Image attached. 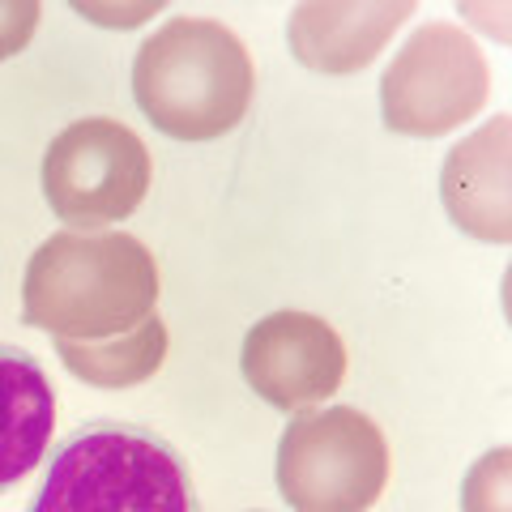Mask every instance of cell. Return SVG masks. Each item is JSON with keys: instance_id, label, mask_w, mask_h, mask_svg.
Instances as JSON below:
<instances>
[{"instance_id": "4fadbf2b", "label": "cell", "mask_w": 512, "mask_h": 512, "mask_svg": "<svg viewBox=\"0 0 512 512\" xmlns=\"http://www.w3.org/2000/svg\"><path fill=\"white\" fill-rule=\"evenodd\" d=\"M39 0H0V60L26 52L39 26Z\"/></svg>"}, {"instance_id": "52a82bcc", "label": "cell", "mask_w": 512, "mask_h": 512, "mask_svg": "<svg viewBox=\"0 0 512 512\" xmlns=\"http://www.w3.org/2000/svg\"><path fill=\"white\" fill-rule=\"evenodd\" d=\"M248 389L274 410L325 406L346 380V342L329 320L312 312H269L248 329L239 350Z\"/></svg>"}, {"instance_id": "5b68a950", "label": "cell", "mask_w": 512, "mask_h": 512, "mask_svg": "<svg viewBox=\"0 0 512 512\" xmlns=\"http://www.w3.org/2000/svg\"><path fill=\"white\" fill-rule=\"evenodd\" d=\"M491 94L487 60L470 30L427 22L406 35L380 73V120L397 137H444L474 120Z\"/></svg>"}, {"instance_id": "6da1fadb", "label": "cell", "mask_w": 512, "mask_h": 512, "mask_svg": "<svg viewBox=\"0 0 512 512\" xmlns=\"http://www.w3.org/2000/svg\"><path fill=\"white\" fill-rule=\"evenodd\" d=\"M154 252L124 231H56L26 261L22 320L56 342H103L158 316Z\"/></svg>"}, {"instance_id": "8992f818", "label": "cell", "mask_w": 512, "mask_h": 512, "mask_svg": "<svg viewBox=\"0 0 512 512\" xmlns=\"http://www.w3.org/2000/svg\"><path fill=\"white\" fill-rule=\"evenodd\" d=\"M150 150L133 128L90 116L69 124L43 154V197L73 231L124 222L150 192Z\"/></svg>"}, {"instance_id": "30bf717a", "label": "cell", "mask_w": 512, "mask_h": 512, "mask_svg": "<svg viewBox=\"0 0 512 512\" xmlns=\"http://www.w3.org/2000/svg\"><path fill=\"white\" fill-rule=\"evenodd\" d=\"M56 431V389L43 363L22 346L0 342V495L30 478Z\"/></svg>"}, {"instance_id": "ba28073f", "label": "cell", "mask_w": 512, "mask_h": 512, "mask_svg": "<svg viewBox=\"0 0 512 512\" xmlns=\"http://www.w3.org/2000/svg\"><path fill=\"white\" fill-rule=\"evenodd\" d=\"M406 18L414 0H303L286 22V43L303 69L346 77L363 73Z\"/></svg>"}, {"instance_id": "8fae6325", "label": "cell", "mask_w": 512, "mask_h": 512, "mask_svg": "<svg viewBox=\"0 0 512 512\" xmlns=\"http://www.w3.org/2000/svg\"><path fill=\"white\" fill-rule=\"evenodd\" d=\"M167 325L158 316H150L146 325H137L133 333L103 342H56L60 363L69 367L77 380L94 384V389H133L146 384L167 359Z\"/></svg>"}, {"instance_id": "7c38bea8", "label": "cell", "mask_w": 512, "mask_h": 512, "mask_svg": "<svg viewBox=\"0 0 512 512\" xmlns=\"http://www.w3.org/2000/svg\"><path fill=\"white\" fill-rule=\"evenodd\" d=\"M512 470V453L500 444L483 453L470 466V474L461 478V512H508V474Z\"/></svg>"}, {"instance_id": "7a4b0ae2", "label": "cell", "mask_w": 512, "mask_h": 512, "mask_svg": "<svg viewBox=\"0 0 512 512\" xmlns=\"http://www.w3.org/2000/svg\"><path fill=\"white\" fill-rule=\"evenodd\" d=\"M30 512H205L197 478L167 436L141 423L73 427L47 461Z\"/></svg>"}, {"instance_id": "3957f363", "label": "cell", "mask_w": 512, "mask_h": 512, "mask_svg": "<svg viewBox=\"0 0 512 512\" xmlns=\"http://www.w3.org/2000/svg\"><path fill=\"white\" fill-rule=\"evenodd\" d=\"M256 69L231 26L171 18L133 56V99L163 137L214 141L248 116Z\"/></svg>"}, {"instance_id": "5bb4252c", "label": "cell", "mask_w": 512, "mask_h": 512, "mask_svg": "<svg viewBox=\"0 0 512 512\" xmlns=\"http://www.w3.org/2000/svg\"><path fill=\"white\" fill-rule=\"evenodd\" d=\"M73 13H82L90 22H103V26H137L154 18V13H163V0H146V5H133V9H107V5H82V0H73Z\"/></svg>"}, {"instance_id": "277c9868", "label": "cell", "mask_w": 512, "mask_h": 512, "mask_svg": "<svg viewBox=\"0 0 512 512\" xmlns=\"http://www.w3.org/2000/svg\"><path fill=\"white\" fill-rule=\"evenodd\" d=\"M274 470L291 512H372L389 487V444L359 406L299 410Z\"/></svg>"}, {"instance_id": "9c48e42d", "label": "cell", "mask_w": 512, "mask_h": 512, "mask_svg": "<svg viewBox=\"0 0 512 512\" xmlns=\"http://www.w3.org/2000/svg\"><path fill=\"white\" fill-rule=\"evenodd\" d=\"M512 120L495 116L474 137H461L440 167V201L453 227L478 244H508L512 239Z\"/></svg>"}]
</instances>
